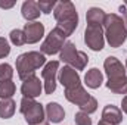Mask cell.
Masks as SVG:
<instances>
[{
  "label": "cell",
  "instance_id": "1",
  "mask_svg": "<svg viewBox=\"0 0 127 125\" xmlns=\"http://www.w3.org/2000/svg\"><path fill=\"white\" fill-rule=\"evenodd\" d=\"M53 16L58 22L56 27L66 37H69L75 31V28L78 25V13H77L75 6L71 1H68V0L58 1L55 9H53Z\"/></svg>",
  "mask_w": 127,
  "mask_h": 125
},
{
  "label": "cell",
  "instance_id": "2",
  "mask_svg": "<svg viewBox=\"0 0 127 125\" xmlns=\"http://www.w3.org/2000/svg\"><path fill=\"white\" fill-rule=\"evenodd\" d=\"M103 35L106 37V41L111 47L117 49L123 46V43L127 38V28L124 25V21L117 13H109L105 18L103 22Z\"/></svg>",
  "mask_w": 127,
  "mask_h": 125
},
{
  "label": "cell",
  "instance_id": "3",
  "mask_svg": "<svg viewBox=\"0 0 127 125\" xmlns=\"http://www.w3.org/2000/svg\"><path fill=\"white\" fill-rule=\"evenodd\" d=\"M46 63V58L40 52H27L16 58V71L18 77L24 81L28 77L34 75V72Z\"/></svg>",
  "mask_w": 127,
  "mask_h": 125
},
{
  "label": "cell",
  "instance_id": "4",
  "mask_svg": "<svg viewBox=\"0 0 127 125\" xmlns=\"http://www.w3.org/2000/svg\"><path fill=\"white\" fill-rule=\"evenodd\" d=\"M65 99L68 102L77 104L80 107V110L87 113V115L96 112V109H97V100L87 93L83 85H77L74 88H66L65 90Z\"/></svg>",
  "mask_w": 127,
  "mask_h": 125
},
{
  "label": "cell",
  "instance_id": "5",
  "mask_svg": "<svg viewBox=\"0 0 127 125\" xmlns=\"http://www.w3.org/2000/svg\"><path fill=\"white\" fill-rule=\"evenodd\" d=\"M59 59L68 66L74 68L75 71H83L89 62V58L84 52H80L75 49V44L71 41H66L64 44L62 50L59 52Z\"/></svg>",
  "mask_w": 127,
  "mask_h": 125
},
{
  "label": "cell",
  "instance_id": "6",
  "mask_svg": "<svg viewBox=\"0 0 127 125\" xmlns=\"http://www.w3.org/2000/svg\"><path fill=\"white\" fill-rule=\"evenodd\" d=\"M21 113L24 115L25 121L28 125H35V124H40L44 121V107L37 103L34 99H28V97H22L21 100V107H19Z\"/></svg>",
  "mask_w": 127,
  "mask_h": 125
},
{
  "label": "cell",
  "instance_id": "7",
  "mask_svg": "<svg viewBox=\"0 0 127 125\" xmlns=\"http://www.w3.org/2000/svg\"><path fill=\"white\" fill-rule=\"evenodd\" d=\"M65 38H66V35L58 27H55L52 31L49 32V35L44 38V41L41 43V47H40L41 53L43 55H50V56L59 53L62 50L64 44L66 43Z\"/></svg>",
  "mask_w": 127,
  "mask_h": 125
},
{
  "label": "cell",
  "instance_id": "8",
  "mask_svg": "<svg viewBox=\"0 0 127 125\" xmlns=\"http://www.w3.org/2000/svg\"><path fill=\"white\" fill-rule=\"evenodd\" d=\"M84 43L93 52H100L105 46V35H103L102 27L87 25L84 30Z\"/></svg>",
  "mask_w": 127,
  "mask_h": 125
},
{
  "label": "cell",
  "instance_id": "9",
  "mask_svg": "<svg viewBox=\"0 0 127 125\" xmlns=\"http://www.w3.org/2000/svg\"><path fill=\"white\" fill-rule=\"evenodd\" d=\"M59 72V62L50 61L44 65L41 71V78L44 81V93L52 94L56 90V75Z\"/></svg>",
  "mask_w": 127,
  "mask_h": 125
},
{
  "label": "cell",
  "instance_id": "10",
  "mask_svg": "<svg viewBox=\"0 0 127 125\" xmlns=\"http://www.w3.org/2000/svg\"><path fill=\"white\" fill-rule=\"evenodd\" d=\"M43 91V85H41V81L37 75H31L28 77L27 80H24L22 85H21V93L24 97H28V99H35L37 96H40Z\"/></svg>",
  "mask_w": 127,
  "mask_h": 125
},
{
  "label": "cell",
  "instance_id": "11",
  "mask_svg": "<svg viewBox=\"0 0 127 125\" xmlns=\"http://www.w3.org/2000/svg\"><path fill=\"white\" fill-rule=\"evenodd\" d=\"M58 78H59V83L65 87V90H66V88H74V87H77V85H81V80H80L78 72H77L74 68L68 66V65L64 66L62 69L59 71Z\"/></svg>",
  "mask_w": 127,
  "mask_h": 125
},
{
  "label": "cell",
  "instance_id": "12",
  "mask_svg": "<svg viewBox=\"0 0 127 125\" xmlns=\"http://www.w3.org/2000/svg\"><path fill=\"white\" fill-rule=\"evenodd\" d=\"M103 69L108 75V80H114V78H120V77H126V66H123V63L120 62L115 56H109L105 59L103 62Z\"/></svg>",
  "mask_w": 127,
  "mask_h": 125
},
{
  "label": "cell",
  "instance_id": "13",
  "mask_svg": "<svg viewBox=\"0 0 127 125\" xmlns=\"http://www.w3.org/2000/svg\"><path fill=\"white\" fill-rule=\"evenodd\" d=\"M22 31L25 34L27 43L28 44H34V43H38L43 38V35H44V25L37 22V21L35 22H27Z\"/></svg>",
  "mask_w": 127,
  "mask_h": 125
},
{
  "label": "cell",
  "instance_id": "14",
  "mask_svg": "<svg viewBox=\"0 0 127 125\" xmlns=\"http://www.w3.org/2000/svg\"><path fill=\"white\" fill-rule=\"evenodd\" d=\"M103 122L109 125H118L123 122V112L120 107L114 106V104H106L102 110V119Z\"/></svg>",
  "mask_w": 127,
  "mask_h": 125
},
{
  "label": "cell",
  "instance_id": "15",
  "mask_svg": "<svg viewBox=\"0 0 127 125\" xmlns=\"http://www.w3.org/2000/svg\"><path fill=\"white\" fill-rule=\"evenodd\" d=\"M44 112H46L47 121H49V122H53V124H59L64 118H65V110H64V107L59 103H56V102L47 103Z\"/></svg>",
  "mask_w": 127,
  "mask_h": 125
},
{
  "label": "cell",
  "instance_id": "16",
  "mask_svg": "<svg viewBox=\"0 0 127 125\" xmlns=\"http://www.w3.org/2000/svg\"><path fill=\"white\" fill-rule=\"evenodd\" d=\"M21 13L24 16V19H27L28 22H35V19L40 16V9H38V4L37 1L34 0H27L22 3V7H21Z\"/></svg>",
  "mask_w": 127,
  "mask_h": 125
},
{
  "label": "cell",
  "instance_id": "17",
  "mask_svg": "<svg viewBox=\"0 0 127 125\" xmlns=\"http://www.w3.org/2000/svg\"><path fill=\"white\" fill-rule=\"evenodd\" d=\"M103 83V75L102 72L97 69V68H92L86 72L84 75V84L89 87V88H99Z\"/></svg>",
  "mask_w": 127,
  "mask_h": 125
},
{
  "label": "cell",
  "instance_id": "18",
  "mask_svg": "<svg viewBox=\"0 0 127 125\" xmlns=\"http://www.w3.org/2000/svg\"><path fill=\"white\" fill-rule=\"evenodd\" d=\"M105 18H106V13L100 9V7H90L86 13V21H87V25H97V27H102L103 22H105Z\"/></svg>",
  "mask_w": 127,
  "mask_h": 125
},
{
  "label": "cell",
  "instance_id": "19",
  "mask_svg": "<svg viewBox=\"0 0 127 125\" xmlns=\"http://www.w3.org/2000/svg\"><path fill=\"white\" fill-rule=\"evenodd\" d=\"M108 90L115 94H126L127 96V77H120L114 80H108L106 83Z\"/></svg>",
  "mask_w": 127,
  "mask_h": 125
},
{
  "label": "cell",
  "instance_id": "20",
  "mask_svg": "<svg viewBox=\"0 0 127 125\" xmlns=\"http://www.w3.org/2000/svg\"><path fill=\"white\" fill-rule=\"evenodd\" d=\"M16 109V104L13 102V99H3L0 100V118L3 119H9L13 116Z\"/></svg>",
  "mask_w": 127,
  "mask_h": 125
},
{
  "label": "cell",
  "instance_id": "21",
  "mask_svg": "<svg viewBox=\"0 0 127 125\" xmlns=\"http://www.w3.org/2000/svg\"><path fill=\"white\" fill-rule=\"evenodd\" d=\"M16 91V85L12 80L9 81H0V99H12V96Z\"/></svg>",
  "mask_w": 127,
  "mask_h": 125
},
{
  "label": "cell",
  "instance_id": "22",
  "mask_svg": "<svg viewBox=\"0 0 127 125\" xmlns=\"http://www.w3.org/2000/svg\"><path fill=\"white\" fill-rule=\"evenodd\" d=\"M9 38L12 41V44L15 46H24L27 43V38H25V34L22 30H12L9 34Z\"/></svg>",
  "mask_w": 127,
  "mask_h": 125
},
{
  "label": "cell",
  "instance_id": "23",
  "mask_svg": "<svg viewBox=\"0 0 127 125\" xmlns=\"http://www.w3.org/2000/svg\"><path fill=\"white\" fill-rule=\"evenodd\" d=\"M13 77V69L9 63H0V81H9Z\"/></svg>",
  "mask_w": 127,
  "mask_h": 125
},
{
  "label": "cell",
  "instance_id": "24",
  "mask_svg": "<svg viewBox=\"0 0 127 125\" xmlns=\"http://www.w3.org/2000/svg\"><path fill=\"white\" fill-rule=\"evenodd\" d=\"M37 4H38V9H40L41 13L49 15V13L55 9L56 1H55V0H40V1H37Z\"/></svg>",
  "mask_w": 127,
  "mask_h": 125
},
{
  "label": "cell",
  "instance_id": "25",
  "mask_svg": "<svg viewBox=\"0 0 127 125\" xmlns=\"http://www.w3.org/2000/svg\"><path fill=\"white\" fill-rule=\"evenodd\" d=\"M74 121H75V125H92V118L81 110L75 113Z\"/></svg>",
  "mask_w": 127,
  "mask_h": 125
},
{
  "label": "cell",
  "instance_id": "26",
  "mask_svg": "<svg viewBox=\"0 0 127 125\" xmlns=\"http://www.w3.org/2000/svg\"><path fill=\"white\" fill-rule=\"evenodd\" d=\"M10 53V46L7 43V40L4 37H0V59L6 58Z\"/></svg>",
  "mask_w": 127,
  "mask_h": 125
},
{
  "label": "cell",
  "instance_id": "27",
  "mask_svg": "<svg viewBox=\"0 0 127 125\" xmlns=\"http://www.w3.org/2000/svg\"><path fill=\"white\" fill-rule=\"evenodd\" d=\"M15 6V1H1L0 0V7L1 9H12Z\"/></svg>",
  "mask_w": 127,
  "mask_h": 125
},
{
  "label": "cell",
  "instance_id": "28",
  "mask_svg": "<svg viewBox=\"0 0 127 125\" xmlns=\"http://www.w3.org/2000/svg\"><path fill=\"white\" fill-rule=\"evenodd\" d=\"M120 12L123 13V16H121V18H123L124 25H126V28H127V7L124 6V4H121V6H120Z\"/></svg>",
  "mask_w": 127,
  "mask_h": 125
},
{
  "label": "cell",
  "instance_id": "29",
  "mask_svg": "<svg viewBox=\"0 0 127 125\" xmlns=\"http://www.w3.org/2000/svg\"><path fill=\"white\" fill-rule=\"evenodd\" d=\"M121 109H123V112L127 115V96H124L123 100H121Z\"/></svg>",
  "mask_w": 127,
  "mask_h": 125
},
{
  "label": "cell",
  "instance_id": "30",
  "mask_svg": "<svg viewBox=\"0 0 127 125\" xmlns=\"http://www.w3.org/2000/svg\"><path fill=\"white\" fill-rule=\"evenodd\" d=\"M35 125H49L47 121H43V122H40V124H35Z\"/></svg>",
  "mask_w": 127,
  "mask_h": 125
},
{
  "label": "cell",
  "instance_id": "31",
  "mask_svg": "<svg viewBox=\"0 0 127 125\" xmlns=\"http://www.w3.org/2000/svg\"><path fill=\"white\" fill-rule=\"evenodd\" d=\"M97 125H109V124H106V122H103V121H99V124Z\"/></svg>",
  "mask_w": 127,
  "mask_h": 125
},
{
  "label": "cell",
  "instance_id": "32",
  "mask_svg": "<svg viewBox=\"0 0 127 125\" xmlns=\"http://www.w3.org/2000/svg\"><path fill=\"white\" fill-rule=\"evenodd\" d=\"M124 6H126V7H127V0H126V1H124Z\"/></svg>",
  "mask_w": 127,
  "mask_h": 125
},
{
  "label": "cell",
  "instance_id": "33",
  "mask_svg": "<svg viewBox=\"0 0 127 125\" xmlns=\"http://www.w3.org/2000/svg\"><path fill=\"white\" fill-rule=\"evenodd\" d=\"M126 71H127V59H126Z\"/></svg>",
  "mask_w": 127,
  "mask_h": 125
}]
</instances>
